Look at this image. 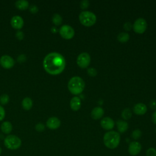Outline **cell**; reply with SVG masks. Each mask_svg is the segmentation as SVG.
Returning a JSON list of instances; mask_svg holds the SVG:
<instances>
[{
  "instance_id": "1",
  "label": "cell",
  "mask_w": 156,
  "mask_h": 156,
  "mask_svg": "<svg viewBox=\"0 0 156 156\" xmlns=\"http://www.w3.org/2000/svg\"><path fill=\"white\" fill-rule=\"evenodd\" d=\"M43 64L47 73L52 75H57L64 70L66 62L60 54L51 52L44 57Z\"/></svg>"
},
{
  "instance_id": "2",
  "label": "cell",
  "mask_w": 156,
  "mask_h": 156,
  "mask_svg": "<svg viewBox=\"0 0 156 156\" xmlns=\"http://www.w3.org/2000/svg\"><path fill=\"white\" fill-rule=\"evenodd\" d=\"M105 146L109 149H115L120 142V135L119 133L115 131H109L105 133L103 138Z\"/></svg>"
},
{
  "instance_id": "3",
  "label": "cell",
  "mask_w": 156,
  "mask_h": 156,
  "mask_svg": "<svg viewBox=\"0 0 156 156\" xmlns=\"http://www.w3.org/2000/svg\"><path fill=\"white\" fill-rule=\"evenodd\" d=\"M68 88L72 94L76 95L79 94L84 90L85 82L81 77L79 76H74L69 80Z\"/></svg>"
},
{
  "instance_id": "4",
  "label": "cell",
  "mask_w": 156,
  "mask_h": 156,
  "mask_svg": "<svg viewBox=\"0 0 156 156\" xmlns=\"http://www.w3.org/2000/svg\"><path fill=\"white\" fill-rule=\"evenodd\" d=\"M80 23L87 27H90L95 24L96 21V15L89 11H83L79 16Z\"/></svg>"
},
{
  "instance_id": "5",
  "label": "cell",
  "mask_w": 156,
  "mask_h": 156,
  "mask_svg": "<svg viewBox=\"0 0 156 156\" xmlns=\"http://www.w3.org/2000/svg\"><path fill=\"white\" fill-rule=\"evenodd\" d=\"M4 144L7 149L10 150H16L21 146V140L16 135H10L5 138Z\"/></svg>"
},
{
  "instance_id": "6",
  "label": "cell",
  "mask_w": 156,
  "mask_h": 156,
  "mask_svg": "<svg viewBox=\"0 0 156 156\" xmlns=\"http://www.w3.org/2000/svg\"><path fill=\"white\" fill-rule=\"evenodd\" d=\"M134 32L138 34L144 33L147 29V23L143 18H139L134 22L132 26Z\"/></svg>"
},
{
  "instance_id": "7",
  "label": "cell",
  "mask_w": 156,
  "mask_h": 156,
  "mask_svg": "<svg viewBox=\"0 0 156 156\" xmlns=\"http://www.w3.org/2000/svg\"><path fill=\"white\" fill-rule=\"evenodd\" d=\"M90 56L87 52L80 54L77 58V64L81 68H87L90 63Z\"/></svg>"
},
{
  "instance_id": "8",
  "label": "cell",
  "mask_w": 156,
  "mask_h": 156,
  "mask_svg": "<svg viewBox=\"0 0 156 156\" xmlns=\"http://www.w3.org/2000/svg\"><path fill=\"white\" fill-rule=\"evenodd\" d=\"M59 33L63 38L69 40L74 37V30L70 26L63 25L60 28Z\"/></svg>"
},
{
  "instance_id": "9",
  "label": "cell",
  "mask_w": 156,
  "mask_h": 156,
  "mask_svg": "<svg viewBox=\"0 0 156 156\" xmlns=\"http://www.w3.org/2000/svg\"><path fill=\"white\" fill-rule=\"evenodd\" d=\"M0 64L3 68L5 69H10L14 66L15 61L12 57L4 55L0 58Z\"/></svg>"
},
{
  "instance_id": "10",
  "label": "cell",
  "mask_w": 156,
  "mask_h": 156,
  "mask_svg": "<svg viewBox=\"0 0 156 156\" xmlns=\"http://www.w3.org/2000/svg\"><path fill=\"white\" fill-rule=\"evenodd\" d=\"M141 150V145L138 141H132L131 142L128 147V152L131 155H138Z\"/></svg>"
},
{
  "instance_id": "11",
  "label": "cell",
  "mask_w": 156,
  "mask_h": 156,
  "mask_svg": "<svg viewBox=\"0 0 156 156\" xmlns=\"http://www.w3.org/2000/svg\"><path fill=\"white\" fill-rule=\"evenodd\" d=\"M100 124L103 129L107 130L112 129L115 126L114 121L109 117H105L102 118L100 122Z\"/></svg>"
},
{
  "instance_id": "12",
  "label": "cell",
  "mask_w": 156,
  "mask_h": 156,
  "mask_svg": "<svg viewBox=\"0 0 156 156\" xmlns=\"http://www.w3.org/2000/svg\"><path fill=\"white\" fill-rule=\"evenodd\" d=\"M60 126V121L57 117H51L46 121V126L52 130L58 128Z\"/></svg>"
},
{
  "instance_id": "13",
  "label": "cell",
  "mask_w": 156,
  "mask_h": 156,
  "mask_svg": "<svg viewBox=\"0 0 156 156\" xmlns=\"http://www.w3.org/2000/svg\"><path fill=\"white\" fill-rule=\"evenodd\" d=\"M12 26L15 29H20L24 25V21L20 16H14L11 19L10 21Z\"/></svg>"
},
{
  "instance_id": "14",
  "label": "cell",
  "mask_w": 156,
  "mask_h": 156,
  "mask_svg": "<svg viewBox=\"0 0 156 156\" xmlns=\"http://www.w3.org/2000/svg\"><path fill=\"white\" fill-rule=\"evenodd\" d=\"M147 111L146 105L143 103H138L133 107V112L138 115H143Z\"/></svg>"
},
{
  "instance_id": "15",
  "label": "cell",
  "mask_w": 156,
  "mask_h": 156,
  "mask_svg": "<svg viewBox=\"0 0 156 156\" xmlns=\"http://www.w3.org/2000/svg\"><path fill=\"white\" fill-rule=\"evenodd\" d=\"M104 113V111L101 107H96L92 110L91 112V116L94 119H99L102 117Z\"/></svg>"
},
{
  "instance_id": "16",
  "label": "cell",
  "mask_w": 156,
  "mask_h": 156,
  "mask_svg": "<svg viewBox=\"0 0 156 156\" xmlns=\"http://www.w3.org/2000/svg\"><path fill=\"white\" fill-rule=\"evenodd\" d=\"M81 106V101L79 97H73L70 101L71 108L74 111H77L79 110Z\"/></svg>"
},
{
  "instance_id": "17",
  "label": "cell",
  "mask_w": 156,
  "mask_h": 156,
  "mask_svg": "<svg viewBox=\"0 0 156 156\" xmlns=\"http://www.w3.org/2000/svg\"><path fill=\"white\" fill-rule=\"evenodd\" d=\"M116 126L118 130L120 133L125 132L129 127L127 122L122 120H118L116 122Z\"/></svg>"
},
{
  "instance_id": "18",
  "label": "cell",
  "mask_w": 156,
  "mask_h": 156,
  "mask_svg": "<svg viewBox=\"0 0 156 156\" xmlns=\"http://www.w3.org/2000/svg\"><path fill=\"white\" fill-rule=\"evenodd\" d=\"M1 129L2 132L5 134L10 133L12 130V125L9 121L3 122L1 126Z\"/></svg>"
},
{
  "instance_id": "19",
  "label": "cell",
  "mask_w": 156,
  "mask_h": 156,
  "mask_svg": "<svg viewBox=\"0 0 156 156\" xmlns=\"http://www.w3.org/2000/svg\"><path fill=\"white\" fill-rule=\"evenodd\" d=\"M16 7L20 10H24L29 7V2L26 0H18L15 4Z\"/></svg>"
},
{
  "instance_id": "20",
  "label": "cell",
  "mask_w": 156,
  "mask_h": 156,
  "mask_svg": "<svg viewBox=\"0 0 156 156\" xmlns=\"http://www.w3.org/2000/svg\"><path fill=\"white\" fill-rule=\"evenodd\" d=\"M32 101L30 98L26 97L24 99H23L22 101V106L24 109L26 110H30L32 107Z\"/></svg>"
},
{
  "instance_id": "21",
  "label": "cell",
  "mask_w": 156,
  "mask_h": 156,
  "mask_svg": "<svg viewBox=\"0 0 156 156\" xmlns=\"http://www.w3.org/2000/svg\"><path fill=\"white\" fill-rule=\"evenodd\" d=\"M130 36L126 32H121L118 34L117 38L118 40L121 43H126L129 40Z\"/></svg>"
},
{
  "instance_id": "22",
  "label": "cell",
  "mask_w": 156,
  "mask_h": 156,
  "mask_svg": "<svg viewBox=\"0 0 156 156\" xmlns=\"http://www.w3.org/2000/svg\"><path fill=\"white\" fill-rule=\"evenodd\" d=\"M121 116H122V118L125 120L129 119L132 116L131 110L128 108H126L124 109L122 112Z\"/></svg>"
},
{
  "instance_id": "23",
  "label": "cell",
  "mask_w": 156,
  "mask_h": 156,
  "mask_svg": "<svg viewBox=\"0 0 156 156\" xmlns=\"http://www.w3.org/2000/svg\"><path fill=\"white\" fill-rule=\"evenodd\" d=\"M52 22L54 24L60 25L62 23V18L60 15H58L57 13H55L53 15L52 18Z\"/></svg>"
},
{
  "instance_id": "24",
  "label": "cell",
  "mask_w": 156,
  "mask_h": 156,
  "mask_svg": "<svg viewBox=\"0 0 156 156\" xmlns=\"http://www.w3.org/2000/svg\"><path fill=\"white\" fill-rule=\"evenodd\" d=\"M9 101V96L6 94H3L0 96V102L1 104L5 105Z\"/></svg>"
},
{
  "instance_id": "25",
  "label": "cell",
  "mask_w": 156,
  "mask_h": 156,
  "mask_svg": "<svg viewBox=\"0 0 156 156\" xmlns=\"http://www.w3.org/2000/svg\"><path fill=\"white\" fill-rule=\"evenodd\" d=\"M141 132L139 129H136L132 132V136L134 140H138L141 136Z\"/></svg>"
},
{
  "instance_id": "26",
  "label": "cell",
  "mask_w": 156,
  "mask_h": 156,
  "mask_svg": "<svg viewBox=\"0 0 156 156\" xmlns=\"http://www.w3.org/2000/svg\"><path fill=\"white\" fill-rule=\"evenodd\" d=\"M146 156H156V149L154 147L149 148L146 151Z\"/></svg>"
},
{
  "instance_id": "27",
  "label": "cell",
  "mask_w": 156,
  "mask_h": 156,
  "mask_svg": "<svg viewBox=\"0 0 156 156\" xmlns=\"http://www.w3.org/2000/svg\"><path fill=\"white\" fill-rule=\"evenodd\" d=\"M88 74L91 77H94L97 74V71L94 68H90L87 69Z\"/></svg>"
},
{
  "instance_id": "28",
  "label": "cell",
  "mask_w": 156,
  "mask_h": 156,
  "mask_svg": "<svg viewBox=\"0 0 156 156\" xmlns=\"http://www.w3.org/2000/svg\"><path fill=\"white\" fill-rule=\"evenodd\" d=\"M89 1L87 0H83L80 2V7L82 9H86L89 6Z\"/></svg>"
},
{
  "instance_id": "29",
  "label": "cell",
  "mask_w": 156,
  "mask_h": 156,
  "mask_svg": "<svg viewBox=\"0 0 156 156\" xmlns=\"http://www.w3.org/2000/svg\"><path fill=\"white\" fill-rule=\"evenodd\" d=\"M35 129L38 132H43L44 130V126L42 123H38L35 126Z\"/></svg>"
},
{
  "instance_id": "30",
  "label": "cell",
  "mask_w": 156,
  "mask_h": 156,
  "mask_svg": "<svg viewBox=\"0 0 156 156\" xmlns=\"http://www.w3.org/2000/svg\"><path fill=\"white\" fill-rule=\"evenodd\" d=\"M124 28L126 30L129 31L132 28V25L130 22H127L124 24Z\"/></svg>"
},
{
  "instance_id": "31",
  "label": "cell",
  "mask_w": 156,
  "mask_h": 156,
  "mask_svg": "<svg viewBox=\"0 0 156 156\" xmlns=\"http://www.w3.org/2000/svg\"><path fill=\"white\" fill-rule=\"evenodd\" d=\"M5 117V110L4 108L0 105V121H2Z\"/></svg>"
},
{
  "instance_id": "32",
  "label": "cell",
  "mask_w": 156,
  "mask_h": 156,
  "mask_svg": "<svg viewBox=\"0 0 156 156\" xmlns=\"http://www.w3.org/2000/svg\"><path fill=\"white\" fill-rule=\"evenodd\" d=\"M29 10L32 13H35L38 12V7L34 5H32L30 6L29 7Z\"/></svg>"
},
{
  "instance_id": "33",
  "label": "cell",
  "mask_w": 156,
  "mask_h": 156,
  "mask_svg": "<svg viewBox=\"0 0 156 156\" xmlns=\"http://www.w3.org/2000/svg\"><path fill=\"white\" fill-rule=\"evenodd\" d=\"M149 106L152 109H156V100H152L149 103Z\"/></svg>"
},
{
  "instance_id": "34",
  "label": "cell",
  "mask_w": 156,
  "mask_h": 156,
  "mask_svg": "<svg viewBox=\"0 0 156 156\" xmlns=\"http://www.w3.org/2000/svg\"><path fill=\"white\" fill-rule=\"evenodd\" d=\"M16 37L17 38L19 39V40H22L24 37V34L21 31H18L17 33H16Z\"/></svg>"
},
{
  "instance_id": "35",
  "label": "cell",
  "mask_w": 156,
  "mask_h": 156,
  "mask_svg": "<svg viewBox=\"0 0 156 156\" xmlns=\"http://www.w3.org/2000/svg\"><path fill=\"white\" fill-rule=\"evenodd\" d=\"M25 60H26V56L24 55V56H23V55H21H21H20L18 57V60L20 62H23L25 61Z\"/></svg>"
},
{
  "instance_id": "36",
  "label": "cell",
  "mask_w": 156,
  "mask_h": 156,
  "mask_svg": "<svg viewBox=\"0 0 156 156\" xmlns=\"http://www.w3.org/2000/svg\"><path fill=\"white\" fill-rule=\"evenodd\" d=\"M152 122L156 124V111L155 112H154V113L152 114Z\"/></svg>"
},
{
  "instance_id": "37",
  "label": "cell",
  "mask_w": 156,
  "mask_h": 156,
  "mask_svg": "<svg viewBox=\"0 0 156 156\" xmlns=\"http://www.w3.org/2000/svg\"><path fill=\"white\" fill-rule=\"evenodd\" d=\"M51 31L52 32H54V33H55L56 32H57V29L55 28V27H52V29H51Z\"/></svg>"
},
{
  "instance_id": "38",
  "label": "cell",
  "mask_w": 156,
  "mask_h": 156,
  "mask_svg": "<svg viewBox=\"0 0 156 156\" xmlns=\"http://www.w3.org/2000/svg\"><path fill=\"white\" fill-rule=\"evenodd\" d=\"M1 152H2V149H1V147H0V155H1Z\"/></svg>"
},
{
  "instance_id": "39",
  "label": "cell",
  "mask_w": 156,
  "mask_h": 156,
  "mask_svg": "<svg viewBox=\"0 0 156 156\" xmlns=\"http://www.w3.org/2000/svg\"><path fill=\"white\" fill-rule=\"evenodd\" d=\"M155 132H156V129H155Z\"/></svg>"
}]
</instances>
